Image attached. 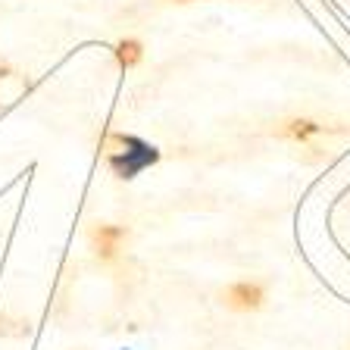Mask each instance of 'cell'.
I'll return each mask as SVG.
<instances>
[{
	"instance_id": "1",
	"label": "cell",
	"mask_w": 350,
	"mask_h": 350,
	"mask_svg": "<svg viewBox=\"0 0 350 350\" xmlns=\"http://www.w3.org/2000/svg\"><path fill=\"white\" fill-rule=\"evenodd\" d=\"M113 144L122 147V150L109 153V166L116 169L119 178H135L141 169H147L150 163L160 160L157 147L144 144V141H138V138H131V135H116V138H113Z\"/></svg>"
},
{
	"instance_id": "2",
	"label": "cell",
	"mask_w": 350,
	"mask_h": 350,
	"mask_svg": "<svg viewBox=\"0 0 350 350\" xmlns=\"http://www.w3.org/2000/svg\"><path fill=\"white\" fill-rule=\"evenodd\" d=\"M226 304L232 306V310H256V306L262 304V288L260 284H250V282H238L226 291Z\"/></svg>"
},
{
	"instance_id": "3",
	"label": "cell",
	"mask_w": 350,
	"mask_h": 350,
	"mask_svg": "<svg viewBox=\"0 0 350 350\" xmlns=\"http://www.w3.org/2000/svg\"><path fill=\"white\" fill-rule=\"evenodd\" d=\"M125 238V232L119 226H100L94 232V247H97V256L100 260H113L119 250V241Z\"/></svg>"
},
{
	"instance_id": "4",
	"label": "cell",
	"mask_w": 350,
	"mask_h": 350,
	"mask_svg": "<svg viewBox=\"0 0 350 350\" xmlns=\"http://www.w3.org/2000/svg\"><path fill=\"white\" fill-rule=\"evenodd\" d=\"M116 59L129 69V66H135L141 59V44L138 41H119V47H116Z\"/></svg>"
},
{
	"instance_id": "5",
	"label": "cell",
	"mask_w": 350,
	"mask_h": 350,
	"mask_svg": "<svg viewBox=\"0 0 350 350\" xmlns=\"http://www.w3.org/2000/svg\"><path fill=\"white\" fill-rule=\"evenodd\" d=\"M319 131V125L316 122H310V119H297V122H291L288 129H284V135H291V138H310V135H316Z\"/></svg>"
}]
</instances>
